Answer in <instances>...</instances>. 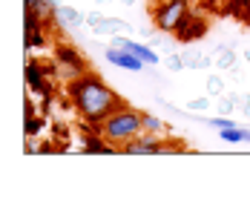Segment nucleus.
Masks as SVG:
<instances>
[{"label":"nucleus","instance_id":"obj_23","mask_svg":"<svg viewBox=\"0 0 250 201\" xmlns=\"http://www.w3.org/2000/svg\"><path fill=\"white\" fill-rule=\"evenodd\" d=\"M155 29H158L155 23H152V26H141V35H144V38H152V35H155Z\"/></svg>","mask_w":250,"mask_h":201},{"label":"nucleus","instance_id":"obj_3","mask_svg":"<svg viewBox=\"0 0 250 201\" xmlns=\"http://www.w3.org/2000/svg\"><path fill=\"white\" fill-rule=\"evenodd\" d=\"M187 15H190L187 0H155L152 6V23L158 26V32H178Z\"/></svg>","mask_w":250,"mask_h":201},{"label":"nucleus","instance_id":"obj_4","mask_svg":"<svg viewBox=\"0 0 250 201\" xmlns=\"http://www.w3.org/2000/svg\"><path fill=\"white\" fill-rule=\"evenodd\" d=\"M167 135H152V132H141L135 141H129L124 150V155H161V152H173L178 144L164 141Z\"/></svg>","mask_w":250,"mask_h":201},{"label":"nucleus","instance_id":"obj_17","mask_svg":"<svg viewBox=\"0 0 250 201\" xmlns=\"http://www.w3.org/2000/svg\"><path fill=\"white\" fill-rule=\"evenodd\" d=\"M164 66H167L170 72H181V69H184V58H181V52H170V55L164 58Z\"/></svg>","mask_w":250,"mask_h":201},{"label":"nucleus","instance_id":"obj_16","mask_svg":"<svg viewBox=\"0 0 250 201\" xmlns=\"http://www.w3.org/2000/svg\"><path fill=\"white\" fill-rule=\"evenodd\" d=\"M207 95H210V98L225 95V80H222L219 75H207Z\"/></svg>","mask_w":250,"mask_h":201},{"label":"nucleus","instance_id":"obj_25","mask_svg":"<svg viewBox=\"0 0 250 201\" xmlns=\"http://www.w3.org/2000/svg\"><path fill=\"white\" fill-rule=\"evenodd\" d=\"M121 3H126V6H132V3H135V0H121Z\"/></svg>","mask_w":250,"mask_h":201},{"label":"nucleus","instance_id":"obj_7","mask_svg":"<svg viewBox=\"0 0 250 201\" xmlns=\"http://www.w3.org/2000/svg\"><path fill=\"white\" fill-rule=\"evenodd\" d=\"M207 29H210V23L201 18V15H187L184 18V23L178 26V32H175V38L181 40V43H193V40H199V38H204L207 35Z\"/></svg>","mask_w":250,"mask_h":201},{"label":"nucleus","instance_id":"obj_19","mask_svg":"<svg viewBox=\"0 0 250 201\" xmlns=\"http://www.w3.org/2000/svg\"><path fill=\"white\" fill-rule=\"evenodd\" d=\"M236 106H239V103H236L233 95H219V98H216V109H219V112H233Z\"/></svg>","mask_w":250,"mask_h":201},{"label":"nucleus","instance_id":"obj_2","mask_svg":"<svg viewBox=\"0 0 250 201\" xmlns=\"http://www.w3.org/2000/svg\"><path fill=\"white\" fill-rule=\"evenodd\" d=\"M92 129H98L101 138H104L109 147H115V150L121 152L129 141H135V138L144 132V126H141V109H135V106L124 103V106L115 109L104 124L92 126Z\"/></svg>","mask_w":250,"mask_h":201},{"label":"nucleus","instance_id":"obj_24","mask_svg":"<svg viewBox=\"0 0 250 201\" xmlns=\"http://www.w3.org/2000/svg\"><path fill=\"white\" fill-rule=\"evenodd\" d=\"M242 144H250V129L248 126H242Z\"/></svg>","mask_w":250,"mask_h":201},{"label":"nucleus","instance_id":"obj_22","mask_svg":"<svg viewBox=\"0 0 250 201\" xmlns=\"http://www.w3.org/2000/svg\"><path fill=\"white\" fill-rule=\"evenodd\" d=\"M233 98L239 103V109H242L245 115H250V95H233Z\"/></svg>","mask_w":250,"mask_h":201},{"label":"nucleus","instance_id":"obj_8","mask_svg":"<svg viewBox=\"0 0 250 201\" xmlns=\"http://www.w3.org/2000/svg\"><path fill=\"white\" fill-rule=\"evenodd\" d=\"M81 23H86V15H81L75 6H58V12L52 18V26L58 32H78Z\"/></svg>","mask_w":250,"mask_h":201},{"label":"nucleus","instance_id":"obj_9","mask_svg":"<svg viewBox=\"0 0 250 201\" xmlns=\"http://www.w3.org/2000/svg\"><path fill=\"white\" fill-rule=\"evenodd\" d=\"M26 86L32 89V92H38V95H43V98H49V80H46V72H43V66H41V60H26Z\"/></svg>","mask_w":250,"mask_h":201},{"label":"nucleus","instance_id":"obj_15","mask_svg":"<svg viewBox=\"0 0 250 201\" xmlns=\"http://www.w3.org/2000/svg\"><path fill=\"white\" fill-rule=\"evenodd\" d=\"M219 138H222V141H227V144H242V126L233 124V126L219 129Z\"/></svg>","mask_w":250,"mask_h":201},{"label":"nucleus","instance_id":"obj_13","mask_svg":"<svg viewBox=\"0 0 250 201\" xmlns=\"http://www.w3.org/2000/svg\"><path fill=\"white\" fill-rule=\"evenodd\" d=\"M141 126H144V132H152V135H167L170 132V126L164 124L155 112H144V109H141Z\"/></svg>","mask_w":250,"mask_h":201},{"label":"nucleus","instance_id":"obj_10","mask_svg":"<svg viewBox=\"0 0 250 201\" xmlns=\"http://www.w3.org/2000/svg\"><path fill=\"white\" fill-rule=\"evenodd\" d=\"M112 46H121V49L138 55L147 66H158V63H161L158 52H152L150 46H144V43H135V40H129V38H124V35H115V38H112Z\"/></svg>","mask_w":250,"mask_h":201},{"label":"nucleus","instance_id":"obj_6","mask_svg":"<svg viewBox=\"0 0 250 201\" xmlns=\"http://www.w3.org/2000/svg\"><path fill=\"white\" fill-rule=\"evenodd\" d=\"M104 58H106L109 63H115V66L126 69V72H144V69H147V63H144L138 55L121 49V46H109V49H104Z\"/></svg>","mask_w":250,"mask_h":201},{"label":"nucleus","instance_id":"obj_18","mask_svg":"<svg viewBox=\"0 0 250 201\" xmlns=\"http://www.w3.org/2000/svg\"><path fill=\"white\" fill-rule=\"evenodd\" d=\"M213 100L216 98H210V95H207V98H193L190 103H187V109H190V112H207Z\"/></svg>","mask_w":250,"mask_h":201},{"label":"nucleus","instance_id":"obj_12","mask_svg":"<svg viewBox=\"0 0 250 201\" xmlns=\"http://www.w3.org/2000/svg\"><path fill=\"white\" fill-rule=\"evenodd\" d=\"M55 60H58V63L78 66V69H83V72H86V60H83V58L72 49V46H58V49H55Z\"/></svg>","mask_w":250,"mask_h":201},{"label":"nucleus","instance_id":"obj_14","mask_svg":"<svg viewBox=\"0 0 250 201\" xmlns=\"http://www.w3.org/2000/svg\"><path fill=\"white\" fill-rule=\"evenodd\" d=\"M213 52H216V66H219V69H227V72H230V69L236 66V52H233V46L219 43Z\"/></svg>","mask_w":250,"mask_h":201},{"label":"nucleus","instance_id":"obj_21","mask_svg":"<svg viewBox=\"0 0 250 201\" xmlns=\"http://www.w3.org/2000/svg\"><path fill=\"white\" fill-rule=\"evenodd\" d=\"M38 129H41V118H35V112H26V135L32 138L38 135Z\"/></svg>","mask_w":250,"mask_h":201},{"label":"nucleus","instance_id":"obj_26","mask_svg":"<svg viewBox=\"0 0 250 201\" xmlns=\"http://www.w3.org/2000/svg\"><path fill=\"white\" fill-rule=\"evenodd\" d=\"M245 58H248V60H250V52H245Z\"/></svg>","mask_w":250,"mask_h":201},{"label":"nucleus","instance_id":"obj_1","mask_svg":"<svg viewBox=\"0 0 250 201\" xmlns=\"http://www.w3.org/2000/svg\"><path fill=\"white\" fill-rule=\"evenodd\" d=\"M66 95L75 103L78 115H81V121L86 126L104 124L115 109H121L126 103L115 89H109V86H106L98 75H92V72H83L81 78L69 80V83H66Z\"/></svg>","mask_w":250,"mask_h":201},{"label":"nucleus","instance_id":"obj_20","mask_svg":"<svg viewBox=\"0 0 250 201\" xmlns=\"http://www.w3.org/2000/svg\"><path fill=\"white\" fill-rule=\"evenodd\" d=\"M43 43H46L43 40V32H26V49H38Z\"/></svg>","mask_w":250,"mask_h":201},{"label":"nucleus","instance_id":"obj_11","mask_svg":"<svg viewBox=\"0 0 250 201\" xmlns=\"http://www.w3.org/2000/svg\"><path fill=\"white\" fill-rule=\"evenodd\" d=\"M181 58H184V69H207V66H213V58L199 49H184Z\"/></svg>","mask_w":250,"mask_h":201},{"label":"nucleus","instance_id":"obj_5","mask_svg":"<svg viewBox=\"0 0 250 201\" xmlns=\"http://www.w3.org/2000/svg\"><path fill=\"white\" fill-rule=\"evenodd\" d=\"M86 26L95 32V35H129V26L124 23V20H118V18H104V15H98V12H89L86 15Z\"/></svg>","mask_w":250,"mask_h":201}]
</instances>
